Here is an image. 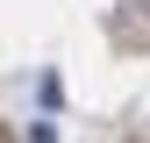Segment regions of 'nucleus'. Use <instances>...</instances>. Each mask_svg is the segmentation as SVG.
<instances>
[{
  "instance_id": "f257e3e1",
  "label": "nucleus",
  "mask_w": 150,
  "mask_h": 143,
  "mask_svg": "<svg viewBox=\"0 0 150 143\" xmlns=\"http://www.w3.org/2000/svg\"><path fill=\"white\" fill-rule=\"evenodd\" d=\"M29 143H57V129H50V122H36V129H29Z\"/></svg>"
}]
</instances>
